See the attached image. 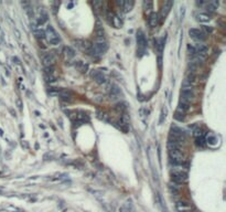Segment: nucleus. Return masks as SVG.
<instances>
[{
    "label": "nucleus",
    "instance_id": "1",
    "mask_svg": "<svg viewBox=\"0 0 226 212\" xmlns=\"http://www.w3.org/2000/svg\"><path fill=\"white\" fill-rule=\"evenodd\" d=\"M107 49H108V43H107L105 38L96 37L94 43L92 44L91 52L93 53V55L99 58V56H102V55L107 51Z\"/></svg>",
    "mask_w": 226,
    "mask_h": 212
},
{
    "label": "nucleus",
    "instance_id": "2",
    "mask_svg": "<svg viewBox=\"0 0 226 212\" xmlns=\"http://www.w3.org/2000/svg\"><path fill=\"white\" fill-rule=\"evenodd\" d=\"M185 140V134L181 128L177 127V126H172L171 132H170V137H169V142L175 143L180 145Z\"/></svg>",
    "mask_w": 226,
    "mask_h": 212
},
{
    "label": "nucleus",
    "instance_id": "3",
    "mask_svg": "<svg viewBox=\"0 0 226 212\" xmlns=\"http://www.w3.org/2000/svg\"><path fill=\"white\" fill-rule=\"evenodd\" d=\"M136 40H137V53H139V56H141V55L145 54L147 47H148L146 36H145V33L142 32L141 30H139L138 32H137Z\"/></svg>",
    "mask_w": 226,
    "mask_h": 212
},
{
    "label": "nucleus",
    "instance_id": "4",
    "mask_svg": "<svg viewBox=\"0 0 226 212\" xmlns=\"http://www.w3.org/2000/svg\"><path fill=\"white\" fill-rule=\"evenodd\" d=\"M45 38L49 43L53 44V45H58V44L61 43V38L58 34V32L55 31V29L51 24H49L47 27V30H45Z\"/></svg>",
    "mask_w": 226,
    "mask_h": 212
},
{
    "label": "nucleus",
    "instance_id": "5",
    "mask_svg": "<svg viewBox=\"0 0 226 212\" xmlns=\"http://www.w3.org/2000/svg\"><path fill=\"white\" fill-rule=\"evenodd\" d=\"M169 157H170L171 164H184V155L182 154L181 150H170L169 151Z\"/></svg>",
    "mask_w": 226,
    "mask_h": 212
},
{
    "label": "nucleus",
    "instance_id": "6",
    "mask_svg": "<svg viewBox=\"0 0 226 212\" xmlns=\"http://www.w3.org/2000/svg\"><path fill=\"white\" fill-rule=\"evenodd\" d=\"M189 34H190V37L192 38L193 40L197 41V43H201V42H203V41L206 40V33L203 32V31L200 29H195V28L190 29Z\"/></svg>",
    "mask_w": 226,
    "mask_h": 212
},
{
    "label": "nucleus",
    "instance_id": "7",
    "mask_svg": "<svg viewBox=\"0 0 226 212\" xmlns=\"http://www.w3.org/2000/svg\"><path fill=\"white\" fill-rule=\"evenodd\" d=\"M186 179H188V172H183V171H172L171 172L172 182L180 185V183L184 182Z\"/></svg>",
    "mask_w": 226,
    "mask_h": 212
},
{
    "label": "nucleus",
    "instance_id": "8",
    "mask_svg": "<svg viewBox=\"0 0 226 212\" xmlns=\"http://www.w3.org/2000/svg\"><path fill=\"white\" fill-rule=\"evenodd\" d=\"M123 96V93H121V90L119 88V86L116 84L112 85V90H110V99L113 101H118V99H121Z\"/></svg>",
    "mask_w": 226,
    "mask_h": 212
},
{
    "label": "nucleus",
    "instance_id": "9",
    "mask_svg": "<svg viewBox=\"0 0 226 212\" xmlns=\"http://www.w3.org/2000/svg\"><path fill=\"white\" fill-rule=\"evenodd\" d=\"M42 62H43L44 66H53V64L55 63V56L51 52L44 53L42 55Z\"/></svg>",
    "mask_w": 226,
    "mask_h": 212
},
{
    "label": "nucleus",
    "instance_id": "10",
    "mask_svg": "<svg viewBox=\"0 0 226 212\" xmlns=\"http://www.w3.org/2000/svg\"><path fill=\"white\" fill-rule=\"evenodd\" d=\"M193 97H194L193 91H181V99H180V102L190 104L191 101H193Z\"/></svg>",
    "mask_w": 226,
    "mask_h": 212
},
{
    "label": "nucleus",
    "instance_id": "11",
    "mask_svg": "<svg viewBox=\"0 0 226 212\" xmlns=\"http://www.w3.org/2000/svg\"><path fill=\"white\" fill-rule=\"evenodd\" d=\"M92 77L94 79L98 84H104V83H106V76L103 74V72H100V71H98V70H95L94 72H92Z\"/></svg>",
    "mask_w": 226,
    "mask_h": 212
},
{
    "label": "nucleus",
    "instance_id": "12",
    "mask_svg": "<svg viewBox=\"0 0 226 212\" xmlns=\"http://www.w3.org/2000/svg\"><path fill=\"white\" fill-rule=\"evenodd\" d=\"M173 7V1H164V4H162V9H161V18L164 19L167 16H168V13L170 12V10H171V8Z\"/></svg>",
    "mask_w": 226,
    "mask_h": 212
},
{
    "label": "nucleus",
    "instance_id": "13",
    "mask_svg": "<svg viewBox=\"0 0 226 212\" xmlns=\"http://www.w3.org/2000/svg\"><path fill=\"white\" fill-rule=\"evenodd\" d=\"M159 20H160L159 15H158L157 12H152V13L149 16V18H148V23H149L150 28H156V27H158Z\"/></svg>",
    "mask_w": 226,
    "mask_h": 212
},
{
    "label": "nucleus",
    "instance_id": "14",
    "mask_svg": "<svg viewBox=\"0 0 226 212\" xmlns=\"http://www.w3.org/2000/svg\"><path fill=\"white\" fill-rule=\"evenodd\" d=\"M205 60V55H201V54H195L191 56V60H190V63H192L194 65H196L197 67L200 65L203 64Z\"/></svg>",
    "mask_w": 226,
    "mask_h": 212
},
{
    "label": "nucleus",
    "instance_id": "15",
    "mask_svg": "<svg viewBox=\"0 0 226 212\" xmlns=\"http://www.w3.org/2000/svg\"><path fill=\"white\" fill-rule=\"evenodd\" d=\"M194 51H195V54H201V55H205V53L208 52V47L203 43H196L193 45Z\"/></svg>",
    "mask_w": 226,
    "mask_h": 212
},
{
    "label": "nucleus",
    "instance_id": "16",
    "mask_svg": "<svg viewBox=\"0 0 226 212\" xmlns=\"http://www.w3.org/2000/svg\"><path fill=\"white\" fill-rule=\"evenodd\" d=\"M206 143L210 145V146H216L217 143H219V138L217 136L212 134V133H208V136H206Z\"/></svg>",
    "mask_w": 226,
    "mask_h": 212
},
{
    "label": "nucleus",
    "instance_id": "17",
    "mask_svg": "<svg viewBox=\"0 0 226 212\" xmlns=\"http://www.w3.org/2000/svg\"><path fill=\"white\" fill-rule=\"evenodd\" d=\"M177 209L179 210L180 212H186V211H190L192 207L189 205V203H186L184 201H178L177 202Z\"/></svg>",
    "mask_w": 226,
    "mask_h": 212
},
{
    "label": "nucleus",
    "instance_id": "18",
    "mask_svg": "<svg viewBox=\"0 0 226 212\" xmlns=\"http://www.w3.org/2000/svg\"><path fill=\"white\" fill-rule=\"evenodd\" d=\"M205 8H206V10L210 11V12H214V11H216V9L219 8V1H217V0L208 1V2L205 4Z\"/></svg>",
    "mask_w": 226,
    "mask_h": 212
},
{
    "label": "nucleus",
    "instance_id": "19",
    "mask_svg": "<svg viewBox=\"0 0 226 212\" xmlns=\"http://www.w3.org/2000/svg\"><path fill=\"white\" fill-rule=\"evenodd\" d=\"M196 20L199 22H203V23L210 22L211 21V16L206 13V12H199L196 15Z\"/></svg>",
    "mask_w": 226,
    "mask_h": 212
},
{
    "label": "nucleus",
    "instance_id": "20",
    "mask_svg": "<svg viewBox=\"0 0 226 212\" xmlns=\"http://www.w3.org/2000/svg\"><path fill=\"white\" fill-rule=\"evenodd\" d=\"M47 21V13L42 9V10H40V13H39L38 24H39V26H42V24H44Z\"/></svg>",
    "mask_w": 226,
    "mask_h": 212
},
{
    "label": "nucleus",
    "instance_id": "21",
    "mask_svg": "<svg viewBox=\"0 0 226 212\" xmlns=\"http://www.w3.org/2000/svg\"><path fill=\"white\" fill-rule=\"evenodd\" d=\"M64 55H65V58L67 59V60H69V59L75 56V51H74L71 47H65V48H64Z\"/></svg>",
    "mask_w": 226,
    "mask_h": 212
},
{
    "label": "nucleus",
    "instance_id": "22",
    "mask_svg": "<svg viewBox=\"0 0 226 212\" xmlns=\"http://www.w3.org/2000/svg\"><path fill=\"white\" fill-rule=\"evenodd\" d=\"M169 189H170V192H171L172 194H174V196L179 194V192H180V186L178 185V183L171 182L170 183V186H169Z\"/></svg>",
    "mask_w": 226,
    "mask_h": 212
},
{
    "label": "nucleus",
    "instance_id": "23",
    "mask_svg": "<svg viewBox=\"0 0 226 212\" xmlns=\"http://www.w3.org/2000/svg\"><path fill=\"white\" fill-rule=\"evenodd\" d=\"M164 42H165V36L164 37H161L159 42H158V53H159V56H161L162 54V51H163V48H164Z\"/></svg>",
    "mask_w": 226,
    "mask_h": 212
},
{
    "label": "nucleus",
    "instance_id": "24",
    "mask_svg": "<svg viewBox=\"0 0 226 212\" xmlns=\"http://www.w3.org/2000/svg\"><path fill=\"white\" fill-rule=\"evenodd\" d=\"M134 4H135V2L131 1V0H130V1H125L124 6H123V9H124L125 12H129V11H131Z\"/></svg>",
    "mask_w": 226,
    "mask_h": 212
},
{
    "label": "nucleus",
    "instance_id": "25",
    "mask_svg": "<svg viewBox=\"0 0 226 212\" xmlns=\"http://www.w3.org/2000/svg\"><path fill=\"white\" fill-rule=\"evenodd\" d=\"M190 110V104H186V103H179V106H178V110L182 112V113H185Z\"/></svg>",
    "mask_w": 226,
    "mask_h": 212
},
{
    "label": "nucleus",
    "instance_id": "26",
    "mask_svg": "<svg viewBox=\"0 0 226 212\" xmlns=\"http://www.w3.org/2000/svg\"><path fill=\"white\" fill-rule=\"evenodd\" d=\"M192 88H193V85L192 83H190L189 81L184 80L182 83V91H192Z\"/></svg>",
    "mask_w": 226,
    "mask_h": 212
},
{
    "label": "nucleus",
    "instance_id": "27",
    "mask_svg": "<svg viewBox=\"0 0 226 212\" xmlns=\"http://www.w3.org/2000/svg\"><path fill=\"white\" fill-rule=\"evenodd\" d=\"M112 23H113V24L116 27V28H121V26H123V23H121L120 19L118 18L117 16H114V18H112Z\"/></svg>",
    "mask_w": 226,
    "mask_h": 212
},
{
    "label": "nucleus",
    "instance_id": "28",
    "mask_svg": "<svg viewBox=\"0 0 226 212\" xmlns=\"http://www.w3.org/2000/svg\"><path fill=\"white\" fill-rule=\"evenodd\" d=\"M142 6H143V10L145 11H149L152 9V1H149V0H147V1H143V4H142Z\"/></svg>",
    "mask_w": 226,
    "mask_h": 212
},
{
    "label": "nucleus",
    "instance_id": "29",
    "mask_svg": "<svg viewBox=\"0 0 226 212\" xmlns=\"http://www.w3.org/2000/svg\"><path fill=\"white\" fill-rule=\"evenodd\" d=\"M184 113H182V112H180V110H177L174 114V118L177 119V121H179V122H182L184 121Z\"/></svg>",
    "mask_w": 226,
    "mask_h": 212
},
{
    "label": "nucleus",
    "instance_id": "30",
    "mask_svg": "<svg viewBox=\"0 0 226 212\" xmlns=\"http://www.w3.org/2000/svg\"><path fill=\"white\" fill-rule=\"evenodd\" d=\"M77 67H78V70H80L81 72H86L88 69V65L83 62H81V61H78V63H77Z\"/></svg>",
    "mask_w": 226,
    "mask_h": 212
},
{
    "label": "nucleus",
    "instance_id": "31",
    "mask_svg": "<svg viewBox=\"0 0 226 212\" xmlns=\"http://www.w3.org/2000/svg\"><path fill=\"white\" fill-rule=\"evenodd\" d=\"M185 80L189 81L190 83H193V82H195V80H196V75H195V73H191V72H189L185 77Z\"/></svg>",
    "mask_w": 226,
    "mask_h": 212
},
{
    "label": "nucleus",
    "instance_id": "32",
    "mask_svg": "<svg viewBox=\"0 0 226 212\" xmlns=\"http://www.w3.org/2000/svg\"><path fill=\"white\" fill-rule=\"evenodd\" d=\"M194 136H195L196 138H203V136H204V133H203V130H202V129L197 128L196 130L194 132Z\"/></svg>",
    "mask_w": 226,
    "mask_h": 212
},
{
    "label": "nucleus",
    "instance_id": "33",
    "mask_svg": "<svg viewBox=\"0 0 226 212\" xmlns=\"http://www.w3.org/2000/svg\"><path fill=\"white\" fill-rule=\"evenodd\" d=\"M167 117V108H162V112H161V118H160V124L163 123V119H165Z\"/></svg>",
    "mask_w": 226,
    "mask_h": 212
},
{
    "label": "nucleus",
    "instance_id": "34",
    "mask_svg": "<svg viewBox=\"0 0 226 212\" xmlns=\"http://www.w3.org/2000/svg\"><path fill=\"white\" fill-rule=\"evenodd\" d=\"M197 146H201L203 147L204 146V138H196V142H195Z\"/></svg>",
    "mask_w": 226,
    "mask_h": 212
},
{
    "label": "nucleus",
    "instance_id": "35",
    "mask_svg": "<svg viewBox=\"0 0 226 212\" xmlns=\"http://www.w3.org/2000/svg\"><path fill=\"white\" fill-rule=\"evenodd\" d=\"M35 34H37L38 38H44L45 37V33H44L41 29H39L38 31H35Z\"/></svg>",
    "mask_w": 226,
    "mask_h": 212
},
{
    "label": "nucleus",
    "instance_id": "36",
    "mask_svg": "<svg viewBox=\"0 0 226 212\" xmlns=\"http://www.w3.org/2000/svg\"><path fill=\"white\" fill-rule=\"evenodd\" d=\"M203 30L206 31L208 33H211L212 31H213V28H212V27H208V26H203Z\"/></svg>",
    "mask_w": 226,
    "mask_h": 212
},
{
    "label": "nucleus",
    "instance_id": "37",
    "mask_svg": "<svg viewBox=\"0 0 226 212\" xmlns=\"http://www.w3.org/2000/svg\"><path fill=\"white\" fill-rule=\"evenodd\" d=\"M17 104H18L19 110H21V108H22V103H21V99H17Z\"/></svg>",
    "mask_w": 226,
    "mask_h": 212
},
{
    "label": "nucleus",
    "instance_id": "38",
    "mask_svg": "<svg viewBox=\"0 0 226 212\" xmlns=\"http://www.w3.org/2000/svg\"><path fill=\"white\" fill-rule=\"evenodd\" d=\"M184 11H185V8L181 7V20H183V16H184Z\"/></svg>",
    "mask_w": 226,
    "mask_h": 212
}]
</instances>
